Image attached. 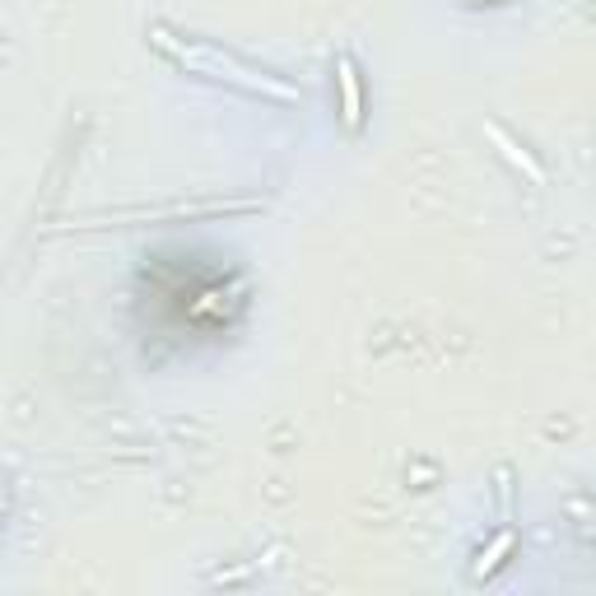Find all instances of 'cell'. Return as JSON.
Segmentation results:
<instances>
[{"label":"cell","mask_w":596,"mask_h":596,"mask_svg":"<svg viewBox=\"0 0 596 596\" xmlns=\"http://www.w3.org/2000/svg\"><path fill=\"white\" fill-rule=\"evenodd\" d=\"M154 42H159L163 52H173L182 66L210 75V80H229V84H238V89H247V94H271V98H280V103H298L294 84L271 80V75H257L252 66H243V61H233V56L215 52V47H205V42H187V47H177L163 28H154Z\"/></svg>","instance_id":"1"},{"label":"cell","mask_w":596,"mask_h":596,"mask_svg":"<svg viewBox=\"0 0 596 596\" xmlns=\"http://www.w3.org/2000/svg\"><path fill=\"white\" fill-rule=\"evenodd\" d=\"M336 84H340V122L345 131H359L364 126V84H359V66L350 56H336Z\"/></svg>","instance_id":"2"},{"label":"cell","mask_w":596,"mask_h":596,"mask_svg":"<svg viewBox=\"0 0 596 596\" xmlns=\"http://www.w3.org/2000/svg\"><path fill=\"white\" fill-rule=\"evenodd\" d=\"M485 131H489V140H494V145H499V149H503V159L513 163V168H522V173H527V177H531V182H536V187H545V168H541V163H536V159H531L527 149L517 145V140H513V136H508V131H503V126H499V122H489V126H485Z\"/></svg>","instance_id":"3"},{"label":"cell","mask_w":596,"mask_h":596,"mask_svg":"<svg viewBox=\"0 0 596 596\" xmlns=\"http://www.w3.org/2000/svg\"><path fill=\"white\" fill-rule=\"evenodd\" d=\"M513 545H517L513 531H499V536H494V545H489V550H480V559H475V569H471L475 583H480V578H489V573H499L503 559L513 555Z\"/></svg>","instance_id":"4"},{"label":"cell","mask_w":596,"mask_h":596,"mask_svg":"<svg viewBox=\"0 0 596 596\" xmlns=\"http://www.w3.org/2000/svg\"><path fill=\"white\" fill-rule=\"evenodd\" d=\"M471 5H480V0H471Z\"/></svg>","instance_id":"5"}]
</instances>
